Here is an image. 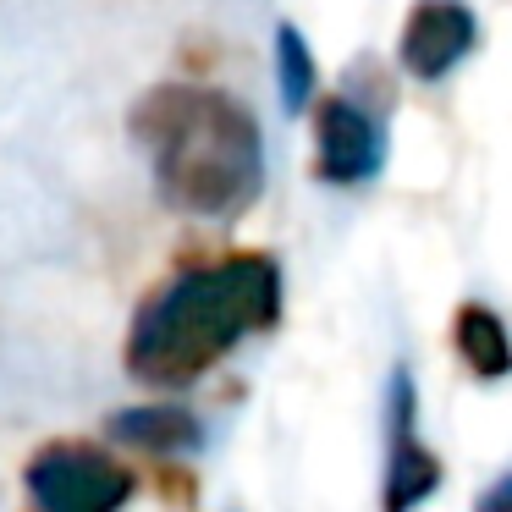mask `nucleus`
<instances>
[{
	"instance_id": "1",
	"label": "nucleus",
	"mask_w": 512,
	"mask_h": 512,
	"mask_svg": "<svg viewBox=\"0 0 512 512\" xmlns=\"http://www.w3.org/2000/svg\"><path fill=\"white\" fill-rule=\"evenodd\" d=\"M281 320V270L265 254H226L160 287L127 331V369L144 386H193L243 336Z\"/></svg>"
},
{
	"instance_id": "2",
	"label": "nucleus",
	"mask_w": 512,
	"mask_h": 512,
	"mask_svg": "<svg viewBox=\"0 0 512 512\" xmlns=\"http://www.w3.org/2000/svg\"><path fill=\"white\" fill-rule=\"evenodd\" d=\"M133 138L155 160V188L182 215H243L265 188V138L243 100L204 83H160L133 105Z\"/></svg>"
},
{
	"instance_id": "3",
	"label": "nucleus",
	"mask_w": 512,
	"mask_h": 512,
	"mask_svg": "<svg viewBox=\"0 0 512 512\" xmlns=\"http://www.w3.org/2000/svg\"><path fill=\"white\" fill-rule=\"evenodd\" d=\"M28 496L45 512H116L122 501H133L138 479L133 468H122L116 457H105L89 441H50L28 457L23 468Z\"/></svg>"
},
{
	"instance_id": "4",
	"label": "nucleus",
	"mask_w": 512,
	"mask_h": 512,
	"mask_svg": "<svg viewBox=\"0 0 512 512\" xmlns=\"http://www.w3.org/2000/svg\"><path fill=\"white\" fill-rule=\"evenodd\" d=\"M380 160H386V138L364 105L347 94L314 100V177L336 182V188H358L380 171Z\"/></svg>"
},
{
	"instance_id": "5",
	"label": "nucleus",
	"mask_w": 512,
	"mask_h": 512,
	"mask_svg": "<svg viewBox=\"0 0 512 512\" xmlns=\"http://www.w3.org/2000/svg\"><path fill=\"white\" fill-rule=\"evenodd\" d=\"M479 39V23L463 0H419L402 23V39H397V61L413 72V78L435 83L457 67V61L474 50Z\"/></svg>"
},
{
	"instance_id": "6",
	"label": "nucleus",
	"mask_w": 512,
	"mask_h": 512,
	"mask_svg": "<svg viewBox=\"0 0 512 512\" xmlns=\"http://www.w3.org/2000/svg\"><path fill=\"white\" fill-rule=\"evenodd\" d=\"M419 402L408 369L391 375V457H386V512H402L441 485V457L419 441Z\"/></svg>"
},
{
	"instance_id": "7",
	"label": "nucleus",
	"mask_w": 512,
	"mask_h": 512,
	"mask_svg": "<svg viewBox=\"0 0 512 512\" xmlns=\"http://www.w3.org/2000/svg\"><path fill=\"white\" fill-rule=\"evenodd\" d=\"M452 347L479 380L512 375V336H507V325H501V314L485 309V303H463V309L452 314Z\"/></svg>"
},
{
	"instance_id": "8",
	"label": "nucleus",
	"mask_w": 512,
	"mask_h": 512,
	"mask_svg": "<svg viewBox=\"0 0 512 512\" xmlns=\"http://www.w3.org/2000/svg\"><path fill=\"white\" fill-rule=\"evenodd\" d=\"M111 435L138 452H188L199 446V424L182 408H127L111 419Z\"/></svg>"
},
{
	"instance_id": "9",
	"label": "nucleus",
	"mask_w": 512,
	"mask_h": 512,
	"mask_svg": "<svg viewBox=\"0 0 512 512\" xmlns=\"http://www.w3.org/2000/svg\"><path fill=\"white\" fill-rule=\"evenodd\" d=\"M276 72H281V105L287 111L314 105V50L303 45V34L292 23L276 28Z\"/></svg>"
},
{
	"instance_id": "10",
	"label": "nucleus",
	"mask_w": 512,
	"mask_h": 512,
	"mask_svg": "<svg viewBox=\"0 0 512 512\" xmlns=\"http://www.w3.org/2000/svg\"><path fill=\"white\" fill-rule=\"evenodd\" d=\"M501 507H512V474H501L496 485L479 496V512H501Z\"/></svg>"
}]
</instances>
